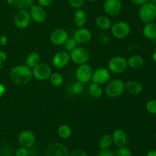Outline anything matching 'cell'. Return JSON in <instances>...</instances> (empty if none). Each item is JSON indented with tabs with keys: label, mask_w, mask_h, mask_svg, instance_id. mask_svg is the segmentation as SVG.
Listing matches in <instances>:
<instances>
[{
	"label": "cell",
	"mask_w": 156,
	"mask_h": 156,
	"mask_svg": "<svg viewBox=\"0 0 156 156\" xmlns=\"http://www.w3.org/2000/svg\"><path fill=\"white\" fill-rule=\"evenodd\" d=\"M7 59V54L5 52L0 51V65L2 64Z\"/></svg>",
	"instance_id": "cell-39"
},
{
	"label": "cell",
	"mask_w": 156,
	"mask_h": 156,
	"mask_svg": "<svg viewBox=\"0 0 156 156\" xmlns=\"http://www.w3.org/2000/svg\"><path fill=\"white\" fill-rule=\"evenodd\" d=\"M97 156H115L114 153L111 150L108 149H102L98 152Z\"/></svg>",
	"instance_id": "cell-37"
},
{
	"label": "cell",
	"mask_w": 156,
	"mask_h": 156,
	"mask_svg": "<svg viewBox=\"0 0 156 156\" xmlns=\"http://www.w3.org/2000/svg\"><path fill=\"white\" fill-rule=\"evenodd\" d=\"M139 17L145 24L154 21L156 18V5L149 2L142 5L139 11Z\"/></svg>",
	"instance_id": "cell-2"
},
{
	"label": "cell",
	"mask_w": 156,
	"mask_h": 156,
	"mask_svg": "<svg viewBox=\"0 0 156 156\" xmlns=\"http://www.w3.org/2000/svg\"><path fill=\"white\" fill-rule=\"evenodd\" d=\"M70 60V55L67 51H59L53 56V66L57 69H62L66 66Z\"/></svg>",
	"instance_id": "cell-15"
},
{
	"label": "cell",
	"mask_w": 156,
	"mask_h": 156,
	"mask_svg": "<svg viewBox=\"0 0 156 156\" xmlns=\"http://www.w3.org/2000/svg\"><path fill=\"white\" fill-rule=\"evenodd\" d=\"M95 24L100 29L102 30H108V29H111V21L108 17L104 16V15H100L95 20Z\"/></svg>",
	"instance_id": "cell-24"
},
{
	"label": "cell",
	"mask_w": 156,
	"mask_h": 156,
	"mask_svg": "<svg viewBox=\"0 0 156 156\" xmlns=\"http://www.w3.org/2000/svg\"><path fill=\"white\" fill-rule=\"evenodd\" d=\"M125 90V82L120 79H114L108 82L105 88V94L108 97L116 98L120 97Z\"/></svg>",
	"instance_id": "cell-3"
},
{
	"label": "cell",
	"mask_w": 156,
	"mask_h": 156,
	"mask_svg": "<svg viewBox=\"0 0 156 156\" xmlns=\"http://www.w3.org/2000/svg\"><path fill=\"white\" fill-rule=\"evenodd\" d=\"M58 134L62 139H68L72 135V129L66 124L61 125L58 129Z\"/></svg>",
	"instance_id": "cell-29"
},
{
	"label": "cell",
	"mask_w": 156,
	"mask_h": 156,
	"mask_svg": "<svg viewBox=\"0 0 156 156\" xmlns=\"http://www.w3.org/2000/svg\"><path fill=\"white\" fill-rule=\"evenodd\" d=\"M72 91L75 94H82L83 91V83L79 82V81L76 82L72 86Z\"/></svg>",
	"instance_id": "cell-33"
},
{
	"label": "cell",
	"mask_w": 156,
	"mask_h": 156,
	"mask_svg": "<svg viewBox=\"0 0 156 156\" xmlns=\"http://www.w3.org/2000/svg\"><path fill=\"white\" fill-rule=\"evenodd\" d=\"M25 62L27 66L30 69H33L34 67L37 66L41 62V56L39 55V53L33 52L27 56Z\"/></svg>",
	"instance_id": "cell-23"
},
{
	"label": "cell",
	"mask_w": 156,
	"mask_h": 156,
	"mask_svg": "<svg viewBox=\"0 0 156 156\" xmlns=\"http://www.w3.org/2000/svg\"><path fill=\"white\" fill-rule=\"evenodd\" d=\"M50 82L53 86L55 87H59L63 84L64 79L63 77L61 74H59V73H53L50 75Z\"/></svg>",
	"instance_id": "cell-28"
},
{
	"label": "cell",
	"mask_w": 156,
	"mask_h": 156,
	"mask_svg": "<svg viewBox=\"0 0 156 156\" xmlns=\"http://www.w3.org/2000/svg\"><path fill=\"white\" fill-rule=\"evenodd\" d=\"M128 66H129L132 69H140L143 66L144 61H143V58L137 55H134V56H130L129 59H127Z\"/></svg>",
	"instance_id": "cell-25"
},
{
	"label": "cell",
	"mask_w": 156,
	"mask_h": 156,
	"mask_svg": "<svg viewBox=\"0 0 156 156\" xmlns=\"http://www.w3.org/2000/svg\"><path fill=\"white\" fill-rule=\"evenodd\" d=\"M155 140H156V132H155Z\"/></svg>",
	"instance_id": "cell-47"
},
{
	"label": "cell",
	"mask_w": 156,
	"mask_h": 156,
	"mask_svg": "<svg viewBox=\"0 0 156 156\" xmlns=\"http://www.w3.org/2000/svg\"><path fill=\"white\" fill-rule=\"evenodd\" d=\"M15 155L16 156H28L29 151L27 148L21 147L18 149L15 152Z\"/></svg>",
	"instance_id": "cell-35"
},
{
	"label": "cell",
	"mask_w": 156,
	"mask_h": 156,
	"mask_svg": "<svg viewBox=\"0 0 156 156\" xmlns=\"http://www.w3.org/2000/svg\"><path fill=\"white\" fill-rule=\"evenodd\" d=\"M37 2L40 5L43 6V7H47L53 3V0H37Z\"/></svg>",
	"instance_id": "cell-38"
},
{
	"label": "cell",
	"mask_w": 156,
	"mask_h": 156,
	"mask_svg": "<svg viewBox=\"0 0 156 156\" xmlns=\"http://www.w3.org/2000/svg\"><path fill=\"white\" fill-rule=\"evenodd\" d=\"M113 142L117 147H123L127 143V136L123 129H117L112 134Z\"/></svg>",
	"instance_id": "cell-18"
},
{
	"label": "cell",
	"mask_w": 156,
	"mask_h": 156,
	"mask_svg": "<svg viewBox=\"0 0 156 156\" xmlns=\"http://www.w3.org/2000/svg\"><path fill=\"white\" fill-rule=\"evenodd\" d=\"M133 4L138 5H142L144 3H146V2H148V0H130Z\"/></svg>",
	"instance_id": "cell-41"
},
{
	"label": "cell",
	"mask_w": 156,
	"mask_h": 156,
	"mask_svg": "<svg viewBox=\"0 0 156 156\" xmlns=\"http://www.w3.org/2000/svg\"><path fill=\"white\" fill-rule=\"evenodd\" d=\"M5 91V87L2 84H0V97H2Z\"/></svg>",
	"instance_id": "cell-42"
},
{
	"label": "cell",
	"mask_w": 156,
	"mask_h": 156,
	"mask_svg": "<svg viewBox=\"0 0 156 156\" xmlns=\"http://www.w3.org/2000/svg\"><path fill=\"white\" fill-rule=\"evenodd\" d=\"M8 43V39L5 36H1L0 37V45L1 46H5Z\"/></svg>",
	"instance_id": "cell-40"
},
{
	"label": "cell",
	"mask_w": 156,
	"mask_h": 156,
	"mask_svg": "<svg viewBox=\"0 0 156 156\" xmlns=\"http://www.w3.org/2000/svg\"><path fill=\"white\" fill-rule=\"evenodd\" d=\"M69 156H88V155L85 151L81 150V149H76L69 153Z\"/></svg>",
	"instance_id": "cell-36"
},
{
	"label": "cell",
	"mask_w": 156,
	"mask_h": 156,
	"mask_svg": "<svg viewBox=\"0 0 156 156\" xmlns=\"http://www.w3.org/2000/svg\"><path fill=\"white\" fill-rule=\"evenodd\" d=\"M87 1H88V2H94L97 1V0H87Z\"/></svg>",
	"instance_id": "cell-46"
},
{
	"label": "cell",
	"mask_w": 156,
	"mask_h": 156,
	"mask_svg": "<svg viewBox=\"0 0 156 156\" xmlns=\"http://www.w3.org/2000/svg\"><path fill=\"white\" fill-rule=\"evenodd\" d=\"M32 75L31 69L26 65H18L14 67L10 72V78L14 83L18 85H26L31 81Z\"/></svg>",
	"instance_id": "cell-1"
},
{
	"label": "cell",
	"mask_w": 156,
	"mask_h": 156,
	"mask_svg": "<svg viewBox=\"0 0 156 156\" xmlns=\"http://www.w3.org/2000/svg\"><path fill=\"white\" fill-rule=\"evenodd\" d=\"M70 59L78 65L85 64L90 59V53L87 49L82 47H77L69 53Z\"/></svg>",
	"instance_id": "cell-5"
},
{
	"label": "cell",
	"mask_w": 156,
	"mask_h": 156,
	"mask_svg": "<svg viewBox=\"0 0 156 156\" xmlns=\"http://www.w3.org/2000/svg\"><path fill=\"white\" fill-rule=\"evenodd\" d=\"M30 18L37 23H42L47 18V12L44 7L40 5H32L30 8Z\"/></svg>",
	"instance_id": "cell-11"
},
{
	"label": "cell",
	"mask_w": 156,
	"mask_h": 156,
	"mask_svg": "<svg viewBox=\"0 0 156 156\" xmlns=\"http://www.w3.org/2000/svg\"><path fill=\"white\" fill-rule=\"evenodd\" d=\"M122 2L120 0H105L104 3V10L107 15L115 16L120 12Z\"/></svg>",
	"instance_id": "cell-12"
},
{
	"label": "cell",
	"mask_w": 156,
	"mask_h": 156,
	"mask_svg": "<svg viewBox=\"0 0 156 156\" xmlns=\"http://www.w3.org/2000/svg\"><path fill=\"white\" fill-rule=\"evenodd\" d=\"M87 21V14L82 9H78L74 15V23L78 27H84Z\"/></svg>",
	"instance_id": "cell-22"
},
{
	"label": "cell",
	"mask_w": 156,
	"mask_h": 156,
	"mask_svg": "<svg viewBox=\"0 0 156 156\" xmlns=\"http://www.w3.org/2000/svg\"><path fill=\"white\" fill-rule=\"evenodd\" d=\"M147 156H156V151L155 150L149 151V152L147 153Z\"/></svg>",
	"instance_id": "cell-43"
},
{
	"label": "cell",
	"mask_w": 156,
	"mask_h": 156,
	"mask_svg": "<svg viewBox=\"0 0 156 156\" xmlns=\"http://www.w3.org/2000/svg\"><path fill=\"white\" fill-rule=\"evenodd\" d=\"M93 70L92 68L87 63L79 65L76 71V77L77 81L85 84L91 80Z\"/></svg>",
	"instance_id": "cell-8"
},
{
	"label": "cell",
	"mask_w": 156,
	"mask_h": 156,
	"mask_svg": "<svg viewBox=\"0 0 156 156\" xmlns=\"http://www.w3.org/2000/svg\"><path fill=\"white\" fill-rule=\"evenodd\" d=\"M152 59H153V60L156 62V51L154 52L153 55H152Z\"/></svg>",
	"instance_id": "cell-44"
},
{
	"label": "cell",
	"mask_w": 156,
	"mask_h": 156,
	"mask_svg": "<svg viewBox=\"0 0 156 156\" xmlns=\"http://www.w3.org/2000/svg\"><path fill=\"white\" fill-rule=\"evenodd\" d=\"M125 89L131 94L138 95L143 91V87L140 82L136 81H129L125 83Z\"/></svg>",
	"instance_id": "cell-19"
},
{
	"label": "cell",
	"mask_w": 156,
	"mask_h": 156,
	"mask_svg": "<svg viewBox=\"0 0 156 156\" xmlns=\"http://www.w3.org/2000/svg\"><path fill=\"white\" fill-rule=\"evenodd\" d=\"M143 34L148 39H156V22L152 21L145 24L143 29Z\"/></svg>",
	"instance_id": "cell-21"
},
{
	"label": "cell",
	"mask_w": 156,
	"mask_h": 156,
	"mask_svg": "<svg viewBox=\"0 0 156 156\" xmlns=\"http://www.w3.org/2000/svg\"><path fill=\"white\" fill-rule=\"evenodd\" d=\"M68 38L69 35L67 31L62 28L56 29L50 34V41L52 44L56 46L64 44Z\"/></svg>",
	"instance_id": "cell-16"
},
{
	"label": "cell",
	"mask_w": 156,
	"mask_h": 156,
	"mask_svg": "<svg viewBox=\"0 0 156 156\" xmlns=\"http://www.w3.org/2000/svg\"><path fill=\"white\" fill-rule=\"evenodd\" d=\"M86 0H68L70 6L75 9H79L85 4Z\"/></svg>",
	"instance_id": "cell-34"
},
{
	"label": "cell",
	"mask_w": 156,
	"mask_h": 156,
	"mask_svg": "<svg viewBox=\"0 0 156 156\" xmlns=\"http://www.w3.org/2000/svg\"><path fill=\"white\" fill-rule=\"evenodd\" d=\"M31 18L30 13L26 9L18 11L14 16V24L19 29H24L28 27Z\"/></svg>",
	"instance_id": "cell-7"
},
{
	"label": "cell",
	"mask_w": 156,
	"mask_h": 156,
	"mask_svg": "<svg viewBox=\"0 0 156 156\" xmlns=\"http://www.w3.org/2000/svg\"><path fill=\"white\" fill-rule=\"evenodd\" d=\"M51 74L52 70L50 67L46 63H42V62H40L32 69V75L34 77L40 81L47 80Z\"/></svg>",
	"instance_id": "cell-9"
},
{
	"label": "cell",
	"mask_w": 156,
	"mask_h": 156,
	"mask_svg": "<svg viewBox=\"0 0 156 156\" xmlns=\"http://www.w3.org/2000/svg\"><path fill=\"white\" fill-rule=\"evenodd\" d=\"M36 139L35 136L31 131L30 130H24L21 132L18 136V143L21 147L31 148L34 145Z\"/></svg>",
	"instance_id": "cell-14"
},
{
	"label": "cell",
	"mask_w": 156,
	"mask_h": 156,
	"mask_svg": "<svg viewBox=\"0 0 156 156\" xmlns=\"http://www.w3.org/2000/svg\"><path fill=\"white\" fill-rule=\"evenodd\" d=\"M74 38L77 41L78 44H87L91 39V32L85 27H79L75 32Z\"/></svg>",
	"instance_id": "cell-17"
},
{
	"label": "cell",
	"mask_w": 156,
	"mask_h": 156,
	"mask_svg": "<svg viewBox=\"0 0 156 156\" xmlns=\"http://www.w3.org/2000/svg\"><path fill=\"white\" fill-rule=\"evenodd\" d=\"M127 67V60L124 57L120 56H114L108 62L109 71L112 72L115 74H120V73H124Z\"/></svg>",
	"instance_id": "cell-6"
},
{
	"label": "cell",
	"mask_w": 156,
	"mask_h": 156,
	"mask_svg": "<svg viewBox=\"0 0 156 156\" xmlns=\"http://www.w3.org/2000/svg\"><path fill=\"white\" fill-rule=\"evenodd\" d=\"M112 143V136L110 134H105L101 137L100 140H99V148L101 149V150L108 149L111 146Z\"/></svg>",
	"instance_id": "cell-26"
},
{
	"label": "cell",
	"mask_w": 156,
	"mask_h": 156,
	"mask_svg": "<svg viewBox=\"0 0 156 156\" xmlns=\"http://www.w3.org/2000/svg\"><path fill=\"white\" fill-rule=\"evenodd\" d=\"M46 156H69V152L64 145L54 143L47 147Z\"/></svg>",
	"instance_id": "cell-13"
},
{
	"label": "cell",
	"mask_w": 156,
	"mask_h": 156,
	"mask_svg": "<svg viewBox=\"0 0 156 156\" xmlns=\"http://www.w3.org/2000/svg\"><path fill=\"white\" fill-rule=\"evenodd\" d=\"M78 42L76 41L74 37L73 38H68L66 40V41L64 44V47H65V49L67 50V51L71 52L72 50H74L75 48L77 47Z\"/></svg>",
	"instance_id": "cell-30"
},
{
	"label": "cell",
	"mask_w": 156,
	"mask_h": 156,
	"mask_svg": "<svg viewBox=\"0 0 156 156\" xmlns=\"http://www.w3.org/2000/svg\"><path fill=\"white\" fill-rule=\"evenodd\" d=\"M91 80H92V82L101 85L107 84L111 80L110 71L105 68L97 69L95 71H93Z\"/></svg>",
	"instance_id": "cell-10"
},
{
	"label": "cell",
	"mask_w": 156,
	"mask_h": 156,
	"mask_svg": "<svg viewBox=\"0 0 156 156\" xmlns=\"http://www.w3.org/2000/svg\"><path fill=\"white\" fill-rule=\"evenodd\" d=\"M6 2L9 5L18 10L29 9L34 3V0H6Z\"/></svg>",
	"instance_id": "cell-20"
},
{
	"label": "cell",
	"mask_w": 156,
	"mask_h": 156,
	"mask_svg": "<svg viewBox=\"0 0 156 156\" xmlns=\"http://www.w3.org/2000/svg\"><path fill=\"white\" fill-rule=\"evenodd\" d=\"M146 111L152 114H156V100L152 99V100L149 101L146 105Z\"/></svg>",
	"instance_id": "cell-32"
},
{
	"label": "cell",
	"mask_w": 156,
	"mask_h": 156,
	"mask_svg": "<svg viewBox=\"0 0 156 156\" xmlns=\"http://www.w3.org/2000/svg\"><path fill=\"white\" fill-rule=\"evenodd\" d=\"M88 91H89V93L91 97L94 98H98L103 94V90H102L101 87V85L94 83V82L91 83Z\"/></svg>",
	"instance_id": "cell-27"
},
{
	"label": "cell",
	"mask_w": 156,
	"mask_h": 156,
	"mask_svg": "<svg viewBox=\"0 0 156 156\" xmlns=\"http://www.w3.org/2000/svg\"><path fill=\"white\" fill-rule=\"evenodd\" d=\"M111 32L113 37L117 39H123L129 35L131 32V27L126 21H117L111 25Z\"/></svg>",
	"instance_id": "cell-4"
},
{
	"label": "cell",
	"mask_w": 156,
	"mask_h": 156,
	"mask_svg": "<svg viewBox=\"0 0 156 156\" xmlns=\"http://www.w3.org/2000/svg\"><path fill=\"white\" fill-rule=\"evenodd\" d=\"M149 2H152V3H154V4H155L156 0H150V1H149Z\"/></svg>",
	"instance_id": "cell-45"
},
{
	"label": "cell",
	"mask_w": 156,
	"mask_h": 156,
	"mask_svg": "<svg viewBox=\"0 0 156 156\" xmlns=\"http://www.w3.org/2000/svg\"><path fill=\"white\" fill-rule=\"evenodd\" d=\"M115 156H132V152L129 150L128 148L124 147H119V149H117L116 150L115 153H114Z\"/></svg>",
	"instance_id": "cell-31"
}]
</instances>
